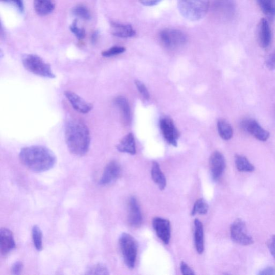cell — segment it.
Listing matches in <instances>:
<instances>
[{"label":"cell","instance_id":"obj_1","mask_svg":"<svg viewBox=\"0 0 275 275\" xmlns=\"http://www.w3.org/2000/svg\"><path fill=\"white\" fill-rule=\"evenodd\" d=\"M21 163L30 171L37 173L48 171L57 163V157L48 148L31 146L23 148L19 154Z\"/></svg>","mask_w":275,"mask_h":275},{"label":"cell","instance_id":"obj_2","mask_svg":"<svg viewBox=\"0 0 275 275\" xmlns=\"http://www.w3.org/2000/svg\"><path fill=\"white\" fill-rule=\"evenodd\" d=\"M65 137L71 153L77 156L87 154L90 144V134L86 124L77 120L69 121L66 124Z\"/></svg>","mask_w":275,"mask_h":275},{"label":"cell","instance_id":"obj_3","mask_svg":"<svg viewBox=\"0 0 275 275\" xmlns=\"http://www.w3.org/2000/svg\"><path fill=\"white\" fill-rule=\"evenodd\" d=\"M210 0H178L179 13L185 18L197 21L204 18L208 13Z\"/></svg>","mask_w":275,"mask_h":275},{"label":"cell","instance_id":"obj_4","mask_svg":"<svg viewBox=\"0 0 275 275\" xmlns=\"http://www.w3.org/2000/svg\"><path fill=\"white\" fill-rule=\"evenodd\" d=\"M22 63L27 71L35 75L48 79L56 78L50 65L37 55L30 54L25 56L22 58Z\"/></svg>","mask_w":275,"mask_h":275},{"label":"cell","instance_id":"obj_5","mask_svg":"<svg viewBox=\"0 0 275 275\" xmlns=\"http://www.w3.org/2000/svg\"><path fill=\"white\" fill-rule=\"evenodd\" d=\"M119 245L124 262L130 269L134 267L138 253V244L130 235L124 233L119 239Z\"/></svg>","mask_w":275,"mask_h":275},{"label":"cell","instance_id":"obj_6","mask_svg":"<svg viewBox=\"0 0 275 275\" xmlns=\"http://www.w3.org/2000/svg\"><path fill=\"white\" fill-rule=\"evenodd\" d=\"M159 37L165 47L175 49L185 45L188 41L184 31L175 29L167 28L161 31Z\"/></svg>","mask_w":275,"mask_h":275},{"label":"cell","instance_id":"obj_7","mask_svg":"<svg viewBox=\"0 0 275 275\" xmlns=\"http://www.w3.org/2000/svg\"><path fill=\"white\" fill-rule=\"evenodd\" d=\"M231 237L237 244L248 246L254 242L251 236L248 234L246 224L241 219H236L231 226Z\"/></svg>","mask_w":275,"mask_h":275},{"label":"cell","instance_id":"obj_8","mask_svg":"<svg viewBox=\"0 0 275 275\" xmlns=\"http://www.w3.org/2000/svg\"><path fill=\"white\" fill-rule=\"evenodd\" d=\"M236 10L234 0H214L213 12L221 20L227 21L234 17Z\"/></svg>","mask_w":275,"mask_h":275},{"label":"cell","instance_id":"obj_9","mask_svg":"<svg viewBox=\"0 0 275 275\" xmlns=\"http://www.w3.org/2000/svg\"><path fill=\"white\" fill-rule=\"evenodd\" d=\"M209 164L211 176L217 181L224 172L226 167L225 157L220 152L215 151L211 155Z\"/></svg>","mask_w":275,"mask_h":275},{"label":"cell","instance_id":"obj_10","mask_svg":"<svg viewBox=\"0 0 275 275\" xmlns=\"http://www.w3.org/2000/svg\"><path fill=\"white\" fill-rule=\"evenodd\" d=\"M152 225L158 237L165 244H168L171 237L170 222L166 219L156 217L153 219Z\"/></svg>","mask_w":275,"mask_h":275},{"label":"cell","instance_id":"obj_11","mask_svg":"<svg viewBox=\"0 0 275 275\" xmlns=\"http://www.w3.org/2000/svg\"><path fill=\"white\" fill-rule=\"evenodd\" d=\"M161 129L165 140L173 146H177L178 132L173 120L169 118H162L160 121Z\"/></svg>","mask_w":275,"mask_h":275},{"label":"cell","instance_id":"obj_12","mask_svg":"<svg viewBox=\"0 0 275 275\" xmlns=\"http://www.w3.org/2000/svg\"><path fill=\"white\" fill-rule=\"evenodd\" d=\"M122 169L119 163L111 161L105 167L103 173L100 180L101 186L111 184L119 178L121 174Z\"/></svg>","mask_w":275,"mask_h":275},{"label":"cell","instance_id":"obj_13","mask_svg":"<svg viewBox=\"0 0 275 275\" xmlns=\"http://www.w3.org/2000/svg\"><path fill=\"white\" fill-rule=\"evenodd\" d=\"M64 95L73 108L81 113H88L93 108V105L87 102L79 95L71 91H65Z\"/></svg>","mask_w":275,"mask_h":275},{"label":"cell","instance_id":"obj_14","mask_svg":"<svg viewBox=\"0 0 275 275\" xmlns=\"http://www.w3.org/2000/svg\"><path fill=\"white\" fill-rule=\"evenodd\" d=\"M257 35L259 44L263 49L269 47L272 40L271 30L266 19L262 18L258 26Z\"/></svg>","mask_w":275,"mask_h":275},{"label":"cell","instance_id":"obj_15","mask_svg":"<svg viewBox=\"0 0 275 275\" xmlns=\"http://www.w3.org/2000/svg\"><path fill=\"white\" fill-rule=\"evenodd\" d=\"M242 126L247 132L260 141H267L269 138V133L264 130L259 123L255 120L245 121L242 123Z\"/></svg>","mask_w":275,"mask_h":275},{"label":"cell","instance_id":"obj_16","mask_svg":"<svg viewBox=\"0 0 275 275\" xmlns=\"http://www.w3.org/2000/svg\"><path fill=\"white\" fill-rule=\"evenodd\" d=\"M16 248L13 233L7 228L0 230V250L3 256H6Z\"/></svg>","mask_w":275,"mask_h":275},{"label":"cell","instance_id":"obj_17","mask_svg":"<svg viewBox=\"0 0 275 275\" xmlns=\"http://www.w3.org/2000/svg\"><path fill=\"white\" fill-rule=\"evenodd\" d=\"M128 210L129 224L134 227L140 226L142 223L143 217L139 204L134 197H131L129 199Z\"/></svg>","mask_w":275,"mask_h":275},{"label":"cell","instance_id":"obj_18","mask_svg":"<svg viewBox=\"0 0 275 275\" xmlns=\"http://www.w3.org/2000/svg\"><path fill=\"white\" fill-rule=\"evenodd\" d=\"M114 103L120 110L123 123L129 125L131 122V113L128 100L123 97H118L114 100Z\"/></svg>","mask_w":275,"mask_h":275},{"label":"cell","instance_id":"obj_19","mask_svg":"<svg viewBox=\"0 0 275 275\" xmlns=\"http://www.w3.org/2000/svg\"><path fill=\"white\" fill-rule=\"evenodd\" d=\"M110 26L111 33L114 36L127 38L135 35V31L131 25L112 22Z\"/></svg>","mask_w":275,"mask_h":275},{"label":"cell","instance_id":"obj_20","mask_svg":"<svg viewBox=\"0 0 275 275\" xmlns=\"http://www.w3.org/2000/svg\"><path fill=\"white\" fill-rule=\"evenodd\" d=\"M119 151L134 155L136 153L134 137L132 133L126 135L116 146Z\"/></svg>","mask_w":275,"mask_h":275},{"label":"cell","instance_id":"obj_21","mask_svg":"<svg viewBox=\"0 0 275 275\" xmlns=\"http://www.w3.org/2000/svg\"><path fill=\"white\" fill-rule=\"evenodd\" d=\"M195 232L194 239L197 251L202 254L204 249L203 225L199 220L196 219L194 221Z\"/></svg>","mask_w":275,"mask_h":275},{"label":"cell","instance_id":"obj_22","mask_svg":"<svg viewBox=\"0 0 275 275\" xmlns=\"http://www.w3.org/2000/svg\"><path fill=\"white\" fill-rule=\"evenodd\" d=\"M35 12L40 15H47L51 13L55 9V0H34Z\"/></svg>","mask_w":275,"mask_h":275},{"label":"cell","instance_id":"obj_23","mask_svg":"<svg viewBox=\"0 0 275 275\" xmlns=\"http://www.w3.org/2000/svg\"><path fill=\"white\" fill-rule=\"evenodd\" d=\"M151 176L153 181L158 186V188L161 190H164L167 185L166 178L161 170L159 165L156 162L153 163Z\"/></svg>","mask_w":275,"mask_h":275},{"label":"cell","instance_id":"obj_24","mask_svg":"<svg viewBox=\"0 0 275 275\" xmlns=\"http://www.w3.org/2000/svg\"><path fill=\"white\" fill-rule=\"evenodd\" d=\"M218 130L222 139L225 141L231 140L234 135V130L230 124L225 120H220L218 122Z\"/></svg>","mask_w":275,"mask_h":275},{"label":"cell","instance_id":"obj_25","mask_svg":"<svg viewBox=\"0 0 275 275\" xmlns=\"http://www.w3.org/2000/svg\"><path fill=\"white\" fill-rule=\"evenodd\" d=\"M235 163L237 168L240 172H252L255 171V166L244 156L237 155L235 157Z\"/></svg>","mask_w":275,"mask_h":275},{"label":"cell","instance_id":"obj_26","mask_svg":"<svg viewBox=\"0 0 275 275\" xmlns=\"http://www.w3.org/2000/svg\"><path fill=\"white\" fill-rule=\"evenodd\" d=\"M32 238L37 250L41 251L43 249V235L40 227L37 225L34 226L32 229Z\"/></svg>","mask_w":275,"mask_h":275},{"label":"cell","instance_id":"obj_27","mask_svg":"<svg viewBox=\"0 0 275 275\" xmlns=\"http://www.w3.org/2000/svg\"><path fill=\"white\" fill-rule=\"evenodd\" d=\"M208 210L209 205L206 201L203 198H199L195 203L191 215L193 216L197 214L205 215Z\"/></svg>","mask_w":275,"mask_h":275},{"label":"cell","instance_id":"obj_28","mask_svg":"<svg viewBox=\"0 0 275 275\" xmlns=\"http://www.w3.org/2000/svg\"><path fill=\"white\" fill-rule=\"evenodd\" d=\"M261 9L270 19H273L275 17V0H264Z\"/></svg>","mask_w":275,"mask_h":275},{"label":"cell","instance_id":"obj_29","mask_svg":"<svg viewBox=\"0 0 275 275\" xmlns=\"http://www.w3.org/2000/svg\"><path fill=\"white\" fill-rule=\"evenodd\" d=\"M72 13L76 16L85 20H89L91 18V15L88 9L83 5H78L74 7Z\"/></svg>","mask_w":275,"mask_h":275},{"label":"cell","instance_id":"obj_30","mask_svg":"<svg viewBox=\"0 0 275 275\" xmlns=\"http://www.w3.org/2000/svg\"><path fill=\"white\" fill-rule=\"evenodd\" d=\"M86 274H109L108 268L102 264H97L88 268Z\"/></svg>","mask_w":275,"mask_h":275},{"label":"cell","instance_id":"obj_31","mask_svg":"<svg viewBox=\"0 0 275 275\" xmlns=\"http://www.w3.org/2000/svg\"><path fill=\"white\" fill-rule=\"evenodd\" d=\"M126 51L124 47L114 46L102 52V55L104 57H111L123 54Z\"/></svg>","mask_w":275,"mask_h":275},{"label":"cell","instance_id":"obj_32","mask_svg":"<svg viewBox=\"0 0 275 275\" xmlns=\"http://www.w3.org/2000/svg\"><path fill=\"white\" fill-rule=\"evenodd\" d=\"M70 30L72 33L79 39H83L86 36V31L84 29L80 28L78 25L77 20H74L70 26Z\"/></svg>","mask_w":275,"mask_h":275},{"label":"cell","instance_id":"obj_33","mask_svg":"<svg viewBox=\"0 0 275 275\" xmlns=\"http://www.w3.org/2000/svg\"><path fill=\"white\" fill-rule=\"evenodd\" d=\"M135 83L137 89H139L140 93L142 94L144 98L146 100H149L150 97V93L149 91H148L145 84L140 80H136Z\"/></svg>","mask_w":275,"mask_h":275},{"label":"cell","instance_id":"obj_34","mask_svg":"<svg viewBox=\"0 0 275 275\" xmlns=\"http://www.w3.org/2000/svg\"><path fill=\"white\" fill-rule=\"evenodd\" d=\"M266 65L269 70L273 71L275 70V49L267 58Z\"/></svg>","mask_w":275,"mask_h":275},{"label":"cell","instance_id":"obj_35","mask_svg":"<svg viewBox=\"0 0 275 275\" xmlns=\"http://www.w3.org/2000/svg\"><path fill=\"white\" fill-rule=\"evenodd\" d=\"M24 264L22 262L17 261L13 264L11 271L13 274H19L22 272Z\"/></svg>","mask_w":275,"mask_h":275},{"label":"cell","instance_id":"obj_36","mask_svg":"<svg viewBox=\"0 0 275 275\" xmlns=\"http://www.w3.org/2000/svg\"><path fill=\"white\" fill-rule=\"evenodd\" d=\"M180 269L183 274H195L194 270L190 268L185 262H182L180 264Z\"/></svg>","mask_w":275,"mask_h":275},{"label":"cell","instance_id":"obj_37","mask_svg":"<svg viewBox=\"0 0 275 275\" xmlns=\"http://www.w3.org/2000/svg\"><path fill=\"white\" fill-rule=\"evenodd\" d=\"M268 247L272 256L275 260V235L272 236L268 240Z\"/></svg>","mask_w":275,"mask_h":275},{"label":"cell","instance_id":"obj_38","mask_svg":"<svg viewBox=\"0 0 275 275\" xmlns=\"http://www.w3.org/2000/svg\"><path fill=\"white\" fill-rule=\"evenodd\" d=\"M3 1L13 3L18 8L20 13L24 12L25 8L23 0H3Z\"/></svg>","mask_w":275,"mask_h":275},{"label":"cell","instance_id":"obj_39","mask_svg":"<svg viewBox=\"0 0 275 275\" xmlns=\"http://www.w3.org/2000/svg\"><path fill=\"white\" fill-rule=\"evenodd\" d=\"M139 1L144 6L152 7L159 4L163 0H139Z\"/></svg>","mask_w":275,"mask_h":275},{"label":"cell","instance_id":"obj_40","mask_svg":"<svg viewBox=\"0 0 275 275\" xmlns=\"http://www.w3.org/2000/svg\"><path fill=\"white\" fill-rule=\"evenodd\" d=\"M259 274L261 275H273L275 274V269L272 267H267L261 271Z\"/></svg>","mask_w":275,"mask_h":275},{"label":"cell","instance_id":"obj_41","mask_svg":"<svg viewBox=\"0 0 275 275\" xmlns=\"http://www.w3.org/2000/svg\"><path fill=\"white\" fill-rule=\"evenodd\" d=\"M98 32H94L91 36V42L93 44L96 43L98 40Z\"/></svg>","mask_w":275,"mask_h":275}]
</instances>
